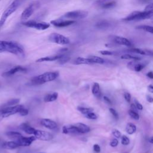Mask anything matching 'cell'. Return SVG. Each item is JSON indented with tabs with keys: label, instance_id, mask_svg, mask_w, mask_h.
<instances>
[{
	"label": "cell",
	"instance_id": "4fadbf2b",
	"mask_svg": "<svg viewBox=\"0 0 153 153\" xmlns=\"http://www.w3.org/2000/svg\"><path fill=\"white\" fill-rule=\"evenodd\" d=\"M113 41L114 42H115L117 44L125 45L127 47H132L133 44L132 43L126 38L120 36H113Z\"/></svg>",
	"mask_w": 153,
	"mask_h": 153
},
{
	"label": "cell",
	"instance_id": "d6986e66",
	"mask_svg": "<svg viewBox=\"0 0 153 153\" xmlns=\"http://www.w3.org/2000/svg\"><path fill=\"white\" fill-rule=\"evenodd\" d=\"M20 128L22 130L24 131L25 133L29 134H33L36 130L27 123H22L20 126Z\"/></svg>",
	"mask_w": 153,
	"mask_h": 153
},
{
	"label": "cell",
	"instance_id": "f35d334b",
	"mask_svg": "<svg viewBox=\"0 0 153 153\" xmlns=\"http://www.w3.org/2000/svg\"><path fill=\"white\" fill-rule=\"evenodd\" d=\"M28 113H29L28 109H26V108H22V109L20 110V111L19 112V114L20 115H22V116H26V115H27L28 114Z\"/></svg>",
	"mask_w": 153,
	"mask_h": 153
},
{
	"label": "cell",
	"instance_id": "8fae6325",
	"mask_svg": "<svg viewBox=\"0 0 153 153\" xmlns=\"http://www.w3.org/2000/svg\"><path fill=\"white\" fill-rule=\"evenodd\" d=\"M51 24L53 25L54 26L58 27H66L68 26H71L75 23L74 20H65V19H57L51 21Z\"/></svg>",
	"mask_w": 153,
	"mask_h": 153
},
{
	"label": "cell",
	"instance_id": "30bf717a",
	"mask_svg": "<svg viewBox=\"0 0 153 153\" xmlns=\"http://www.w3.org/2000/svg\"><path fill=\"white\" fill-rule=\"evenodd\" d=\"M33 136H35L36 139H38L41 140L48 141L53 139V135L51 133L47 131L39 130H35Z\"/></svg>",
	"mask_w": 153,
	"mask_h": 153
},
{
	"label": "cell",
	"instance_id": "5bb4252c",
	"mask_svg": "<svg viewBox=\"0 0 153 153\" xmlns=\"http://www.w3.org/2000/svg\"><path fill=\"white\" fill-rule=\"evenodd\" d=\"M27 71V69L22 66H15L13 68H11V69H10L9 71L5 72L2 74V76L4 77H8V76H10L13 75H14V74L18 72H26Z\"/></svg>",
	"mask_w": 153,
	"mask_h": 153
},
{
	"label": "cell",
	"instance_id": "2e32d148",
	"mask_svg": "<svg viewBox=\"0 0 153 153\" xmlns=\"http://www.w3.org/2000/svg\"><path fill=\"white\" fill-rule=\"evenodd\" d=\"M74 126L78 133H87L90 131V128L83 123H76Z\"/></svg>",
	"mask_w": 153,
	"mask_h": 153
},
{
	"label": "cell",
	"instance_id": "7dc6e473",
	"mask_svg": "<svg viewBox=\"0 0 153 153\" xmlns=\"http://www.w3.org/2000/svg\"><path fill=\"white\" fill-rule=\"evenodd\" d=\"M131 110H132V111H135V112H137V108H136V106H135V105H134V103H133V104H131Z\"/></svg>",
	"mask_w": 153,
	"mask_h": 153
},
{
	"label": "cell",
	"instance_id": "d590c367",
	"mask_svg": "<svg viewBox=\"0 0 153 153\" xmlns=\"http://www.w3.org/2000/svg\"><path fill=\"white\" fill-rule=\"evenodd\" d=\"M85 117L87 118L91 119V120H95V119L97 118V115L93 112H89L88 114H86Z\"/></svg>",
	"mask_w": 153,
	"mask_h": 153
},
{
	"label": "cell",
	"instance_id": "603a6c76",
	"mask_svg": "<svg viewBox=\"0 0 153 153\" xmlns=\"http://www.w3.org/2000/svg\"><path fill=\"white\" fill-rule=\"evenodd\" d=\"M92 93L97 98H100L102 94H101V91H100V86L98 83H97V82L94 83L93 87H92Z\"/></svg>",
	"mask_w": 153,
	"mask_h": 153
},
{
	"label": "cell",
	"instance_id": "f5cc1de1",
	"mask_svg": "<svg viewBox=\"0 0 153 153\" xmlns=\"http://www.w3.org/2000/svg\"><path fill=\"white\" fill-rule=\"evenodd\" d=\"M149 142L150 143H153V136L151 137L149 139Z\"/></svg>",
	"mask_w": 153,
	"mask_h": 153
},
{
	"label": "cell",
	"instance_id": "db71d44e",
	"mask_svg": "<svg viewBox=\"0 0 153 153\" xmlns=\"http://www.w3.org/2000/svg\"><path fill=\"white\" fill-rule=\"evenodd\" d=\"M140 1H143V2H147V1H150V0H140Z\"/></svg>",
	"mask_w": 153,
	"mask_h": 153
},
{
	"label": "cell",
	"instance_id": "7a4b0ae2",
	"mask_svg": "<svg viewBox=\"0 0 153 153\" xmlns=\"http://www.w3.org/2000/svg\"><path fill=\"white\" fill-rule=\"evenodd\" d=\"M59 76L58 72H47L31 79L30 82L32 85L43 84L47 82L56 79Z\"/></svg>",
	"mask_w": 153,
	"mask_h": 153
},
{
	"label": "cell",
	"instance_id": "d4e9b609",
	"mask_svg": "<svg viewBox=\"0 0 153 153\" xmlns=\"http://www.w3.org/2000/svg\"><path fill=\"white\" fill-rule=\"evenodd\" d=\"M111 24L107 20H102L99 22H97L96 25V26L101 29H107L109 28L111 26Z\"/></svg>",
	"mask_w": 153,
	"mask_h": 153
},
{
	"label": "cell",
	"instance_id": "ffe728a7",
	"mask_svg": "<svg viewBox=\"0 0 153 153\" xmlns=\"http://www.w3.org/2000/svg\"><path fill=\"white\" fill-rule=\"evenodd\" d=\"M2 148L7 149H16L18 147H19V145L16 141H9V142H5L2 143Z\"/></svg>",
	"mask_w": 153,
	"mask_h": 153
},
{
	"label": "cell",
	"instance_id": "e575fe53",
	"mask_svg": "<svg viewBox=\"0 0 153 153\" xmlns=\"http://www.w3.org/2000/svg\"><path fill=\"white\" fill-rule=\"evenodd\" d=\"M121 143L123 145H128L130 143V140L127 136H121Z\"/></svg>",
	"mask_w": 153,
	"mask_h": 153
},
{
	"label": "cell",
	"instance_id": "e0dca14e",
	"mask_svg": "<svg viewBox=\"0 0 153 153\" xmlns=\"http://www.w3.org/2000/svg\"><path fill=\"white\" fill-rule=\"evenodd\" d=\"M64 54H57V55H53L50 56H47L41 57L40 59H38L36 60V62H50V61H54L57 60L59 59Z\"/></svg>",
	"mask_w": 153,
	"mask_h": 153
},
{
	"label": "cell",
	"instance_id": "9f6ffc18",
	"mask_svg": "<svg viewBox=\"0 0 153 153\" xmlns=\"http://www.w3.org/2000/svg\"><path fill=\"white\" fill-rule=\"evenodd\" d=\"M1 1V0H0V1Z\"/></svg>",
	"mask_w": 153,
	"mask_h": 153
},
{
	"label": "cell",
	"instance_id": "ee69618b",
	"mask_svg": "<svg viewBox=\"0 0 153 153\" xmlns=\"http://www.w3.org/2000/svg\"><path fill=\"white\" fill-rule=\"evenodd\" d=\"M93 150L96 152H100V147L99 145L97 144H94L93 145Z\"/></svg>",
	"mask_w": 153,
	"mask_h": 153
},
{
	"label": "cell",
	"instance_id": "9a60e30c",
	"mask_svg": "<svg viewBox=\"0 0 153 153\" xmlns=\"http://www.w3.org/2000/svg\"><path fill=\"white\" fill-rule=\"evenodd\" d=\"M40 123L44 127L50 130H54L57 128V123L50 119H42L41 120Z\"/></svg>",
	"mask_w": 153,
	"mask_h": 153
},
{
	"label": "cell",
	"instance_id": "4316f807",
	"mask_svg": "<svg viewBox=\"0 0 153 153\" xmlns=\"http://www.w3.org/2000/svg\"><path fill=\"white\" fill-rule=\"evenodd\" d=\"M88 58H89L91 61L93 63H99V64H103L104 63L105 61L104 60L98 56H89L88 57Z\"/></svg>",
	"mask_w": 153,
	"mask_h": 153
},
{
	"label": "cell",
	"instance_id": "44dd1931",
	"mask_svg": "<svg viewBox=\"0 0 153 153\" xmlns=\"http://www.w3.org/2000/svg\"><path fill=\"white\" fill-rule=\"evenodd\" d=\"M74 63L75 65H81V64H87V65H90L93 64V63L91 61V60L89 58H84L81 57H77L75 61L74 62Z\"/></svg>",
	"mask_w": 153,
	"mask_h": 153
},
{
	"label": "cell",
	"instance_id": "74e56055",
	"mask_svg": "<svg viewBox=\"0 0 153 153\" xmlns=\"http://www.w3.org/2000/svg\"><path fill=\"white\" fill-rule=\"evenodd\" d=\"M109 110L111 114L113 115V117H114L115 119L118 120L119 116H118V114L117 112L114 109H113V108H109Z\"/></svg>",
	"mask_w": 153,
	"mask_h": 153
},
{
	"label": "cell",
	"instance_id": "f907efd6",
	"mask_svg": "<svg viewBox=\"0 0 153 153\" xmlns=\"http://www.w3.org/2000/svg\"><path fill=\"white\" fill-rule=\"evenodd\" d=\"M148 90H149L150 92L153 93V85H149L148 87Z\"/></svg>",
	"mask_w": 153,
	"mask_h": 153
},
{
	"label": "cell",
	"instance_id": "4dcf8cb0",
	"mask_svg": "<svg viewBox=\"0 0 153 153\" xmlns=\"http://www.w3.org/2000/svg\"><path fill=\"white\" fill-rule=\"evenodd\" d=\"M115 1H111L106 3H103L101 4V8L103 9H110L115 7Z\"/></svg>",
	"mask_w": 153,
	"mask_h": 153
},
{
	"label": "cell",
	"instance_id": "9c48e42d",
	"mask_svg": "<svg viewBox=\"0 0 153 153\" xmlns=\"http://www.w3.org/2000/svg\"><path fill=\"white\" fill-rule=\"evenodd\" d=\"M39 3L38 1L34 2L29 5L21 14L20 19L22 20H26L28 19L35 12V11L39 7Z\"/></svg>",
	"mask_w": 153,
	"mask_h": 153
},
{
	"label": "cell",
	"instance_id": "1f68e13d",
	"mask_svg": "<svg viewBox=\"0 0 153 153\" xmlns=\"http://www.w3.org/2000/svg\"><path fill=\"white\" fill-rule=\"evenodd\" d=\"M20 102V99H13L10 100H8L5 104V106H15L17 103Z\"/></svg>",
	"mask_w": 153,
	"mask_h": 153
},
{
	"label": "cell",
	"instance_id": "c3c4849f",
	"mask_svg": "<svg viewBox=\"0 0 153 153\" xmlns=\"http://www.w3.org/2000/svg\"><path fill=\"white\" fill-rule=\"evenodd\" d=\"M146 100L147 101H148L149 103H152L153 102V97H151L149 95L146 96Z\"/></svg>",
	"mask_w": 153,
	"mask_h": 153
},
{
	"label": "cell",
	"instance_id": "277c9868",
	"mask_svg": "<svg viewBox=\"0 0 153 153\" xmlns=\"http://www.w3.org/2000/svg\"><path fill=\"white\" fill-rule=\"evenodd\" d=\"M153 17V10L138 11H134L123 19L124 21H133L145 20Z\"/></svg>",
	"mask_w": 153,
	"mask_h": 153
},
{
	"label": "cell",
	"instance_id": "8992f818",
	"mask_svg": "<svg viewBox=\"0 0 153 153\" xmlns=\"http://www.w3.org/2000/svg\"><path fill=\"white\" fill-rule=\"evenodd\" d=\"M23 108V106L21 105H16L12 106H5L0 109V115L3 118L8 117L10 115L19 113Z\"/></svg>",
	"mask_w": 153,
	"mask_h": 153
},
{
	"label": "cell",
	"instance_id": "ba28073f",
	"mask_svg": "<svg viewBox=\"0 0 153 153\" xmlns=\"http://www.w3.org/2000/svg\"><path fill=\"white\" fill-rule=\"evenodd\" d=\"M49 40L53 43L59 45H67L70 43L69 39L60 33H52L48 36Z\"/></svg>",
	"mask_w": 153,
	"mask_h": 153
},
{
	"label": "cell",
	"instance_id": "f546056e",
	"mask_svg": "<svg viewBox=\"0 0 153 153\" xmlns=\"http://www.w3.org/2000/svg\"><path fill=\"white\" fill-rule=\"evenodd\" d=\"M77 109L79 112H81L82 114H84L85 115L88 114L89 112L93 111V109L91 108H85V107H82V106H78Z\"/></svg>",
	"mask_w": 153,
	"mask_h": 153
},
{
	"label": "cell",
	"instance_id": "7bdbcfd3",
	"mask_svg": "<svg viewBox=\"0 0 153 153\" xmlns=\"http://www.w3.org/2000/svg\"><path fill=\"white\" fill-rule=\"evenodd\" d=\"M118 141L116 139H112V141L110 142V145L112 147H115V146H117L118 145Z\"/></svg>",
	"mask_w": 153,
	"mask_h": 153
},
{
	"label": "cell",
	"instance_id": "f6af8a7d",
	"mask_svg": "<svg viewBox=\"0 0 153 153\" xmlns=\"http://www.w3.org/2000/svg\"><path fill=\"white\" fill-rule=\"evenodd\" d=\"M153 10V3L149 4L146 6L144 11H152Z\"/></svg>",
	"mask_w": 153,
	"mask_h": 153
},
{
	"label": "cell",
	"instance_id": "d6a6232c",
	"mask_svg": "<svg viewBox=\"0 0 153 153\" xmlns=\"http://www.w3.org/2000/svg\"><path fill=\"white\" fill-rule=\"evenodd\" d=\"M70 57L65 55V54H63L59 59H58V63L61 64V65H63L64 63H66V62H68L69 60H70Z\"/></svg>",
	"mask_w": 153,
	"mask_h": 153
},
{
	"label": "cell",
	"instance_id": "5b68a950",
	"mask_svg": "<svg viewBox=\"0 0 153 153\" xmlns=\"http://www.w3.org/2000/svg\"><path fill=\"white\" fill-rule=\"evenodd\" d=\"M88 14V11L85 10H74L71 11H68L63 16V17L65 19H67L69 20H78V19H82L87 17Z\"/></svg>",
	"mask_w": 153,
	"mask_h": 153
},
{
	"label": "cell",
	"instance_id": "b9f144b4",
	"mask_svg": "<svg viewBox=\"0 0 153 153\" xmlns=\"http://www.w3.org/2000/svg\"><path fill=\"white\" fill-rule=\"evenodd\" d=\"M134 103L135 106H136V108H137V109H139V110H142V109H143L142 105L136 99H134Z\"/></svg>",
	"mask_w": 153,
	"mask_h": 153
},
{
	"label": "cell",
	"instance_id": "7402d4cb",
	"mask_svg": "<svg viewBox=\"0 0 153 153\" xmlns=\"http://www.w3.org/2000/svg\"><path fill=\"white\" fill-rule=\"evenodd\" d=\"M58 97V93L57 92H53L46 94L44 96V101L45 102H50L56 100Z\"/></svg>",
	"mask_w": 153,
	"mask_h": 153
},
{
	"label": "cell",
	"instance_id": "484cf974",
	"mask_svg": "<svg viewBox=\"0 0 153 153\" xmlns=\"http://www.w3.org/2000/svg\"><path fill=\"white\" fill-rule=\"evenodd\" d=\"M136 130V126L132 123H128L126 127V131L129 134H133Z\"/></svg>",
	"mask_w": 153,
	"mask_h": 153
},
{
	"label": "cell",
	"instance_id": "6da1fadb",
	"mask_svg": "<svg viewBox=\"0 0 153 153\" xmlns=\"http://www.w3.org/2000/svg\"><path fill=\"white\" fill-rule=\"evenodd\" d=\"M4 52L12 53L20 57L25 56L23 46L15 41L0 40V53Z\"/></svg>",
	"mask_w": 153,
	"mask_h": 153
},
{
	"label": "cell",
	"instance_id": "ac0fdd59",
	"mask_svg": "<svg viewBox=\"0 0 153 153\" xmlns=\"http://www.w3.org/2000/svg\"><path fill=\"white\" fill-rule=\"evenodd\" d=\"M127 66L131 70L139 72L140 71L144 68L145 65L140 63H136V62H130L128 63Z\"/></svg>",
	"mask_w": 153,
	"mask_h": 153
},
{
	"label": "cell",
	"instance_id": "816d5d0a",
	"mask_svg": "<svg viewBox=\"0 0 153 153\" xmlns=\"http://www.w3.org/2000/svg\"><path fill=\"white\" fill-rule=\"evenodd\" d=\"M106 1H107V0H97V3H98L99 4L101 5V4H102L103 3H105V2Z\"/></svg>",
	"mask_w": 153,
	"mask_h": 153
},
{
	"label": "cell",
	"instance_id": "ab89813d",
	"mask_svg": "<svg viewBox=\"0 0 153 153\" xmlns=\"http://www.w3.org/2000/svg\"><path fill=\"white\" fill-rule=\"evenodd\" d=\"M99 52L101 54L105 55V56H110L113 54V53L112 51H110L108 50H102V51H100Z\"/></svg>",
	"mask_w": 153,
	"mask_h": 153
},
{
	"label": "cell",
	"instance_id": "bcb514c9",
	"mask_svg": "<svg viewBox=\"0 0 153 153\" xmlns=\"http://www.w3.org/2000/svg\"><path fill=\"white\" fill-rule=\"evenodd\" d=\"M103 99L105 101V102H106L108 104H111V100H110V99L109 97H108L107 96H104L103 97Z\"/></svg>",
	"mask_w": 153,
	"mask_h": 153
},
{
	"label": "cell",
	"instance_id": "f1b7e54d",
	"mask_svg": "<svg viewBox=\"0 0 153 153\" xmlns=\"http://www.w3.org/2000/svg\"><path fill=\"white\" fill-rule=\"evenodd\" d=\"M138 29L140 30H145L146 32L153 33V26H148V25H140L136 27Z\"/></svg>",
	"mask_w": 153,
	"mask_h": 153
},
{
	"label": "cell",
	"instance_id": "11a10c76",
	"mask_svg": "<svg viewBox=\"0 0 153 153\" xmlns=\"http://www.w3.org/2000/svg\"><path fill=\"white\" fill-rule=\"evenodd\" d=\"M2 119H3V118H2V117L0 115V121H1Z\"/></svg>",
	"mask_w": 153,
	"mask_h": 153
},
{
	"label": "cell",
	"instance_id": "8d00e7d4",
	"mask_svg": "<svg viewBox=\"0 0 153 153\" xmlns=\"http://www.w3.org/2000/svg\"><path fill=\"white\" fill-rule=\"evenodd\" d=\"M112 133L113 136H115V137H117V138H120V137H121V133L120 132V131H119V130H118L117 129H115V128L112 130Z\"/></svg>",
	"mask_w": 153,
	"mask_h": 153
},
{
	"label": "cell",
	"instance_id": "83f0119b",
	"mask_svg": "<svg viewBox=\"0 0 153 153\" xmlns=\"http://www.w3.org/2000/svg\"><path fill=\"white\" fill-rule=\"evenodd\" d=\"M121 59H127V60L131 59V60H139L141 59V58L140 57L136 56H133V55H131V54H125L122 55L121 56Z\"/></svg>",
	"mask_w": 153,
	"mask_h": 153
},
{
	"label": "cell",
	"instance_id": "681fc988",
	"mask_svg": "<svg viewBox=\"0 0 153 153\" xmlns=\"http://www.w3.org/2000/svg\"><path fill=\"white\" fill-rule=\"evenodd\" d=\"M147 76L151 78V79H153V72H149L148 74H147Z\"/></svg>",
	"mask_w": 153,
	"mask_h": 153
},
{
	"label": "cell",
	"instance_id": "836d02e7",
	"mask_svg": "<svg viewBox=\"0 0 153 153\" xmlns=\"http://www.w3.org/2000/svg\"><path fill=\"white\" fill-rule=\"evenodd\" d=\"M128 114L133 119L136 120H138L139 119V114H137V112H135V111H133L131 109H130L128 111Z\"/></svg>",
	"mask_w": 153,
	"mask_h": 153
},
{
	"label": "cell",
	"instance_id": "3957f363",
	"mask_svg": "<svg viewBox=\"0 0 153 153\" xmlns=\"http://www.w3.org/2000/svg\"><path fill=\"white\" fill-rule=\"evenodd\" d=\"M22 1L23 0H14L5 10L0 18V27L4 25L7 19L16 11V10L19 8L20 4L22 3Z\"/></svg>",
	"mask_w": 153,
	"mask_h": 153
},
{
	"label": "cell",
	"instance_id": "60d3db41",
	"mask_svg": "<svg viewBox=\"0 0 153 153\" xmlns=\"http://www.w3.org/2000/svg\"><path fill=\"white\" fill-rule=\"evenodd\" d=\"M124 97L126 99V100L127 102H130V100H131V95L129 93H127V92H126L124 93Z\"/></svg>",
	"mask_w": 153,
	"mask_h": 153
},
{
	"label": "cell",
	"instance_id": "cb8c5ba5",
	"mask_svg": "<svg viewBox=\"0 0 153 153\" xmlns=\"http://www.w3.org/2000/svg\"><path fill=\"white\" fill-rule=\"evenodd\" d=\"M6 135L10 139H14L15 140H18L19 138L22 137L23 136L19 132L14 131H10L6 133Z\"/></svg>",
	"mask_w": 153,
	"mask_h": 153
},
{
	"label": "cell",
	"instance_id": "7c38bea8",
	"mask_svg": "<svg viewBox=\"0 0 153 153\" xmlns=\"http://www.w3.org/2000/svg\"><path fill=\"white\" fill-rule=\"evenodd\" d=\"M36 139V137L35 136H30L28 137L22 136L20 138H19L18 140H15L16 141L20 146H28L31 145V143Z\"/></svg>",
	"mask_w": 153,
	"mask_h": 153
},
{
	"label": "cell",
	"instance_id": "52a82bcc",
	"mask_svg": "<svg viewBox=\"0 0 153 153\" xmlns=\"http://www.w3.org/2000/svg\"><path fill=\"white\" fill-rule=\"evenodd\" d=\"M22 25L26 27L33 28V29L39 30H46L50 26V24L48 23L44 22L35 21V20L26 21L25 22H23Z\"/></svg>",
	"mask_w": 153,
	"mask_h": 153
}]
</instances>
